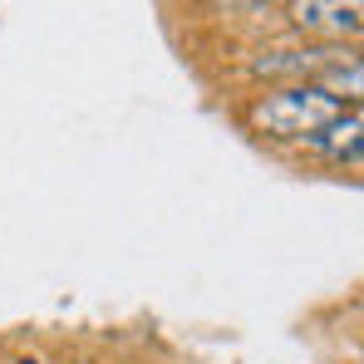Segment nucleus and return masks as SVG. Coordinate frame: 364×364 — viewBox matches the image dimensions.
Here are the masks:
<instances>
[{
	"mask_svg": "<svg viewBox=\"0 0 364 364\" xmlns=\"http://www.w3.org/2000/svg\"><path fill=\"white\" fill-rule=\"evenodd\" d=\"M291 20L305 35L355 40L364 25V0H291Z\"/></svg>",
	"mask_w": 364,
	"mask_h": 364,
	"instance_id": "2",
	"label": "nucleus"
},
{
	"mask_svg": "<svg viewBox=\"0 0 364 364\" xmlns=\"http://www.w3.org/2000/svg\"><path fill=\"white\" fill-rule=\"evenodd\" d=\"M345 114V99L325 94L320 84H291V89H271L251 104V128L266 138H315L325 123H335Z\"/></svg>",
	"mask_w": 364,
	"mask_h": 364,
	"instance_id": "1",
	"label": "nucleus"
},
{
	"mask_svg": "<svg viewBox=\"0 0 364 364\" xmlns=\"http://www.w3.org/2000/svg\"><path fill=\"white\" fill-rule=\"evenodd\" d=\"M20 364H35V360H20Z\"/></svg>",
	"mask_w": 364,
	"mask_h": 364,
	"instance_id": "5",
	"label": "nucleus"
},
{
	"mask_svg": "<svg viewBox=\"0 0 364 364\" xmlns=\"http://www.w3.org/2000/svg\"><path fill=\"white\" fill-rule=\"evenodd\" d=\"M310 148H320L330 163L360 168V109H345L335 123H325V128L310 138Z\"/></svg>",
	"mask_w": 364,
	"mask_h": 364,
	"instance_id": "4",
	"label": "nucleus"
},
{
	"mask_svg": "<svg viewBox=\"0 0 364 364\" xmlns=\"http://www.w3.org/2000/svg\"><path fill=\"white\" fill-rule=\"evenodd\" d=\"M335 60H345V50H325V45H296V50H271V55H261V60L251 64L256 74H296L301 84H315L325 69Z\"/></svg>",
	"mask_w": 364,
	"mask_h": 364,
	"instance_id": "3",
	"label": "nucleus"
}]
</instances>
